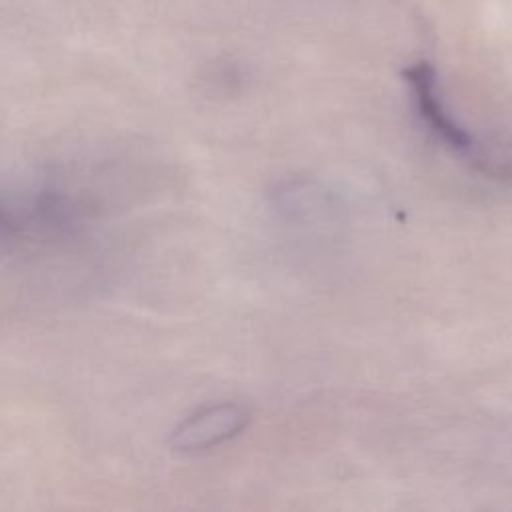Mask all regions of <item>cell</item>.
I'll use <instances>...</instances> for the list:
<instances>
[{
    "mask_svg": "<svg viewBox=\"0 0 512 512\" xmlns=\"http://www.w3.org/2000/svg\"><path fill=\"white\" fill-rule=\"evenodd\" d=\"M412 102L426 130L454 156L474 170L500 182H512V144H486L470 134L446 108L438 92V78L428 62H416L404 72Z\"/></svg>",
    "mask_w": 512,
    "mask_h": 512,
    "instance_id": "obj_1",
    "label": "cell"
},
{
    "mask_svg": "<svg viewBox=\"0 0 512 512\" xmlns=\"http://www.w3.org/2000/svg\"><path fill=\"white\" fill-rule=\"evenodd\" d=\"M246 424L248 412L238 404L208 406L172 430L170 446L178 452L206 450L234 438Z\"/></svg>",
    "mask_w": 512,
    "mask_h": 512,
    "instance_id": "obj_2",
    "label": "cell"
}]
</instances>
